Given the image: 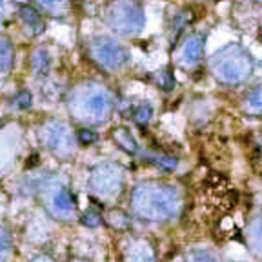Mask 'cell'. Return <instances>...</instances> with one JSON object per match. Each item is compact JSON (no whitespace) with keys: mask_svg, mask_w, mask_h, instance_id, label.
<instances>
[{"mask_svg":"<svg viewBox=\"0 0 262 262\" xmlns=\"http://www.w3.org/2000/svg\"><path fill=\"white\" fill-rule=\"evenodd\" d=\"M131 206L137 217L144 221L160 222L168 221L179 209L177 192L157 182L140 184L131 193Z\"/></svg>","mask_w":262,"mask_h":262,"instance_id":"6da1fadb","label":"cell"},{"mask_svg":"<svg viewBox=\"0 0 262 262\" xmlns=\"http://www.w3.org/2000/svg\"><path fill=\"white\" fill-rule=\"evenodd\" d=\"M69 109L79 121L99 124V122H104L109 118L113 102L104 87L95 86V84H86L82 87H77L75 91L71 93Z\"/></svg>","mask_w":262,"mask_h":262,"instance_id":"7a4b0ae2","label":"cell"},{"mask_svg":"<svg viewBox=\"0 0 262 262\" xmlns=\"http://www.w3.org/2000/svg\"><path fill=\"white\" fill-rule=\"evenodd\" d=\"M211 71L224 84H241L251 73V58L244 47L229 44L211 58Z\"/></svg>","mask_w":262,"mask_h":262,"instance_id":"3957f363","label":"cell"},{"mask_svg":"<svg viewBox=\"0 0 262 262\" xmlns=\"http://www.w3.org/2000/svg\"><path fill=\"white\" fill-rule=\"evenodd\" d=\"M108 24L121 35H135L140 33L144 28V11L131 0H116L109 6L106 13Z\"/></svg>","mask_w":262,"mask_h":262,"instance_id":"277c9868","label":"cell"},{"mask_svg":"<svg viewBox=\"0 0 262 262\" xmlns=\"http://www.w3.org/2000/svg\"><path fill=\"white\" fill-rule=\"evenodd\" d=\"M37 189L40 192L46 209L55 219L67 221V219L73 217V213H75V200H73V197H71L69 189L66 186H62L57 180L47 179Z\"/></svg>","mask_w":262,"mask_h":262,"instance_id":"5b68a950","label":"cell"},{"mask_svg":"<svg viewBox=\"0 0 262 262\" xmlns=\"http://www.w3.org/2000/svg\"><path fill=\"white\" fill-rule=\"evenodd\" d=\"M91 192L100 197H113L121 192L122 187V170L116 164L106 162L93 170L89 177Z\"/></svg>","mask_w":262,"mask_h":262,"instance_id":"8992f818","label":"cell"},{"mask_svg":"<svg viewBox=\"0 0 262 262\" xmlns=\"http://www.w3.org/2000/svg\"><path fill=\"white\" fill-rule=\"evenodd\" d=\"M89 51H91L93 60L109 71L121 69L126 64V51L108 37L95 38L89 46Z\"/></svg>","mask_w":262,"mask_h":262,"instance_id":"52a82bcc","label":"cell"},{"mask_svg":"<svg viewBox=\"0 0 262 262\" xmlns=\"http://www.w3.org/2000/svg\"><path fill=\"white\" fill-rule=\"evenodd\" d=\"M40 140L47 150H51L57 155H66L73 150V146H71L73 144V138H71L69 128L64 122H46L40 129Z\"/></svg>","mask_w":262,"mask_h":262,"instance_id":"ba28073f","label":"cell"},{"mask_svg":"<svg viewBox=\"0 0 262 262\" xmlns=\"http://www.w3.org/2000/svg\"><path fill=\"white\" fill-rule=\"evenodd\" d=\"M204 51V37L202 35H192L186 44L180 50V64L184 66H193L200 60Z\"/></svg>","mask_w":262,"mask_h":262,"instance_id":"9c48e42d","label":"cell"},{"mask_svg":"<svg viewBox=\"0 0 262 262\" xmlns=\"http://www.w3.org/2000/svg\"><path fill=\"white\" fill-rule=\"evenodd\" d=\"M18 13H20V20H22V24H24L26 31H28L31 37L42 33V29H44V20H42L40 13H38L33 6H29V4L22 6Z\"/></svg>","mask_w":262,"mask_h":262,"instance_id":"30bf717a","label":"cell"},{"mask_svg":"<svg viewBox=\"0 0 262 262\" xmlns=\"http://www.w3.org/2000/svg\"><path fill=\"white\" fill-rule=\"evenodd\" d=\"M128 262H155V253L151 246L142 239H137L129 244L128 253H126Z\"/></svg>","mask_w":262,"mask_h":262,"instance_id":"8fae6325","label":"cell"},{"mask_svg":"<svg viewBox=\"0 0 262 262\" xmlns=\"http://www.w3.org/2000/svg\"><path fill=\"white\" fill-rule=\"evenodd\" d=\"M113 138H115L116 146L121 148V150H124L126 153H137L138 151V146L137 142H135L133 135L129 133L126 128H115L113 129Z\"/></svg>","mask_w":262,"mask_h":262,"instance_id":"7c38bea8","label":"cell"},{"mask_svg":"<svg viewBox=\"0 0 262 262\" xmlns=\"http://www.w3.org/2000/svg\"><path fill=\"white\" fill-rule=\"evenodd\" d=\"M51 67V58L46 50H37L31 55V69L37 75H46Z\"/></svg>","mask_w":262,"mask_h":262,"instance_id":"4fadbf2b","label":"cell"},{"mask_svg":"<svg viewBox=\"0 0 262 262\" xmlns=\"http://www.w3.org/2000/svg\"><path fill=\"white\" fill-rule=\"evenodd\" d=\"M244 108L251 115H262V86L253 87L244 99Z\"/></svg>","mask_w":262,"mask_h":262,"instance_id":"5bb4252c","label":"cell"},{"mask_svg":"<svg viewBox=\"0 0 262 262\" xmlns=\"http://www.w3.org/2000/svg\"><path fill=\"white\" fill-rule=\"evenodd\" d=\"M13 66V46L8 38L0 37V75H6Z\"/></svg>","mask_w":262,"mask_h":262,"instance_id":"9a60e30c","label":"cell"},{"mask_svg":"<svg viewBox=\"0 0 262 262\" xmlns=\"http://www.w3.org/2000/svg\"><path fill=\"white\" fill-rule=\"evenodd\" d=\"M248 241H250L251 250L262 257V219H257L255 222H251L250 229H248Z\"/></svg>","mask_w":262,"mask_h":262,"instance_id":"2e32d148","label":"cell"},{"mask_svg":"<svg viewBox=\"0 0 262 262\" xmlns=\"http://www.w3.org/2000/svg\"><path fill=\"white\" fill-rule=\"evenodd\" d=\"M144 160L146 162L153 164V166L160 168L164 171H173L177 168V158L173 157H164V155H144Z\"/></svg>","mask_w":262,"mask_h":262,"instance_id":"e0dca14e","label":"cell"},{"mask_svg":"<svg viewBox=\"0 0 262 262\" xmlns=\"http://www.w3.org/2000/svg\"><path fill=\"white\" fill-rule=\"evenodd\" d=\"M193 20V15L192 11H182L179 13L177 17H175V22H173V33H175V40L179 38V35L184 31V28H186L189 22Z\"/></svg>","mask_w":262,"mask_h":262,"instance_id":"ac0fdd59","label":"cell"},{"mask_svg":"<svg viewBox=\"0 0 262 262\" xmlns=\"http://www.w3.org/2000/svg\"><path fill=\"white\" fill-rule=\"evenodd\" d=\"M151 115H153V108L150 104H142L138 108H135L133 111V121L137 122L138 126H146L151 121Z\"/></svg>","mask_w":262,"mask_h":262,"instance_id":"d6986e66","label":"cell"},{"mask_svg":"<svg viewBox=\"0 0 262 262\" xmlns=\"http://www.w3.org/2000/svg\"><path fill=\"white\" fill-rule=\"evenodd\" d=\"M80 222H82L86 228H99L100 222H102V217H100V213L95 211V209H87V211L80 217Z\"/></svg>","mask_w":262,"mask_h":262,"instance_id":"ffe728a7","label":"cell"},{"mask_svg":"<svg viewBox=\"0 0 262 262\" xmlns=\"http://www.w3.org/2000/svg\"><path fill=\"white\" fill-rule=\"evenodd\" d=\"M109 222H111V224L115 226L116 229L129 228V217L126 215L124 211H121V209H116V211L109 213Z\"/></svg>","mask_w":262,"mask_h":262,"instance_id":"44dd1931","label":"cell"},{"mask_svg":"<svg viewBox=\"0 0 262 262\" xmlns=\"http://www.w3.org/2000/svg\"><path fill=\"white\" fill-rule=\"evenodd\" d=\"M31 93L26 91V89H22V91H18L17 95H15V99H13V104H15V108L17 109H29L31 108Z\"/></svg>","mask_w":262,"mask_h":262,"instance_id":"7402d4cb","label":"cell"},{"mask_svg":"<svg viewBox=\"0 0 262 262\" xmlns=\"http://www.w3.org/2000/svg\"><path fill=\"white\" fill-rule=\"evenodd\" d=\"M9 250H11V237L4 228H0V262L8 257Z\"/></svg>","mask_w":262,"mask_h":262,"instance_id":"603a6c76","label":"cell"},{"mask_svg":"<svg viewBox=\"0 0 262 262\" xmlns=\"http://www.w3.org/2000/svg\"><path fill=\"white\" fill-rule=\"evenodd\" d=\"M187 262H217L209 251L206 250H195L187 255Z\"/></svg>","mask_w":262,"mask_h":262,"instance_id":"cb8c5ba5","label":"cell"},{"mask_svg":"<svg viewBox=\"0 0 262 262\" xmlns=\"http://www.w3.org/2000/svg\"><path fill=\"white\" fill-rule=\"evenodd\" d=\"M38 4L46 9V11L53 13V15L62 13L64 9V0H38Z\"/></svg>","mask_w":262,"mask_h":262,"instance_id":"d4e9b609","label":"cell"},{"mask_svg":"<svg viewBox=\"0 0 262 262\" xmlns=\"http://www.w3.org/2000/svg\"><path fill=\"white\" fill-rule=\"evenodd\" d=\"M157 84L162 87V89L170 91V89H173L175 87V77L171 75L170 71H162V73H158L157 75Z\"/></svg>","mask_w":262,"mask_h":262,"instance_id":"484cf974","label":"cell"},{"mask_svg":"<svg viewBox=\"0 0 262 262\" xmlns=\"http://www.w3.org/2000/svg\"><path fill=\"white\" fill-rule=\"evenodd\" d=\"M97 133L95 131H91V129H80L79 133H77V140L80 142L82 146H91L97 142Z\"/></svg>","mask_w":262,"mask_h":262,"instance_id":"4316f807","label":"cell"},{"mask_svg":"<svg viewBox=\"0 0 262 262\" xmlns=\"http://www.w3.org/2000/svg\"><path fill=\"white\" fill-rule=\"evenodd\" d=\"M38 164V155H31V157L28 158V168H33Z\"/></svg>","mask_w":262,"mask_h":262,"instance_id":"83f0119b","label":"cell"},{"mask_svg":"<svg viewBox=\"0 0 262 262\" xmlns=\"http://www.w3.org/2000/svg\"><path fill=\"white\" fill-rule=\"evenodd\" d=\"M4 9H6V0H0V20L4 18Z\"/></svg>","mask_w":262,"mask_h":262,"instance_id":"f1b7e54d","label":"cell"},{"mask_svg":"<svg viewBox=\"0 0 262 262\" xmlns=\"http://www.w3.org/2000/svg\"><path fill=\"white\" fill-rule=\"evenodd\" d=\"M33 262H53L50 257H38V258H35Z\"/></svg>","mask_w":262,"mask_h":262,"instance_id":"f546056e","label":"cell"},{"mask_svg":"<svg viewBox=\"0 0 262 262\" xmlns=\"http://www.w3.org/2000/svg\"><path fill=\"white\" fill-rule=\"evenodd\" d=\"M71 262H89V260H84V258H73Z\"/></svg>","mask_w":262,"mask_h":262,"instance_id":"4dcf8cb0","label":"cell"}]
</instances>
